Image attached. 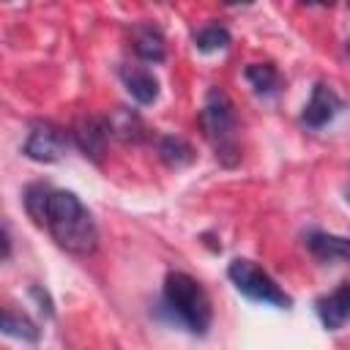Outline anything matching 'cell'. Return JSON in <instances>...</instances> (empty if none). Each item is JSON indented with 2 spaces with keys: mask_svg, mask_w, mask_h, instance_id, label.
<instances>
[{
  "mask_svg": "<svg viewBox=\"0 0 350 350\" xmlns=\"http://www.w3.org/2000/svg\"><path fill=\"white\" fill-rule=\"evenodd\" d=\"M44 227L49 230L55 243L60 249H66L68 254L85 257V254H93L98 246V227H96L90 211L79 202V197L74 191H66V189L49 191Z\"/></svg>",
  "mask_w": 350,
  "mask_h": 350,
  "instance_id": "6da1fadb",
  "label": "cell"
},
{
  "mask_svg": "<svg viewBox=\"0 0 350 350\" xmlns=\"http://www.w3.org/2000/svg\"><path fill=\"white\" fill-rule=\"evenodd\" d=\"M159 309L170 323L186 328L194 336H205L213 323V306L208 290L186 271H170L161 287Z\"/></svg>",
  "mask_w": 350,
  "mask_h": 350,
  "instance_id": "7a4b0ae2",
  "label": "cell"
},
{
  "mask_svg": "<svg viewBox=\"0 0 350 350\" xmlns=\"http://www.w3.org/2000/svg\"><path fill=\"white\" fill-rule=\"evenodd\" d=\"M200 129L205 139L213 145L216 159L224 167H235L241 161V145H238V118L230 96L221 88H211L205 96V104L200 109Z\"/></svg>",
  "mask_w": 350,
  "mask_h": 350,
  "instance_id": "3957f363",
  "label": "cell"
},
{
  "mask_svg": "<svg viewBox=\"0 0 350 350\" xmlns=\"http://www.w3.org/2000/svg\"><path fill=\"white\" fill-rule=\"evenodd\" d=\"M227 276L230 282L235 284V290L241 295H246L249 301H257V304H268V306H276V309H290L293 306V298L276 284V279L260 268L254 260H246V257H235L230 265H227Z\"/></svg>",
  "mask_w": 350,
  "mask_h": 350,
  "instance_id": "277c9868",
  "label": "cell"
},
{
  "mask_svg": "<svg viewBox=\"0 0 350 350\" xmlns=\"http://www.w3.org/2000/svg\"><path fill=\"white\" fill-rule=\"evenodd\" d=\"M66 150H68V134L49 120H36L22 145V153L38 164H55L66 156Z\"/></svg>",
  "mask_w": 350,
  "mask_h": 350,
  "instance_id": "5b68a950",
  "label": "cell"
},
{
  "mask_svg": "<svg viewBox=\"0 0 350 350\" xmlns=\"http://www.w3.org/2000/svg\"><path fill=\"white\" fill-rule=\"evenodd\" d=\"M109 137H112V126H109V118H101V115H82L74 126H71V139L74 145L82 150L85 159H90L93 164H101L104 153H107V145H109Z\"/></svg>",
  "mask_w": 350,
  "mask_h": 350,
  "instance_id": "8992f818",
  "label": "cell"
},
{
  "mask_svg": "<svg viewBox=\"0 0 350 350\" xmlns=\"http://www.w3.org/2000/svg\"><path fill=\"white\" fill-rule=\"evenodd\" d=\"M345 109V101L336 96V90L325 82H317L312 90V98L306 101L304 112H301V123L306 129H323L328 126L339 112Z\"/></svg>",
  "mask_w": 350,
  "mask_h": 350,
  "instance_id": "52a82bcc",
  "label": "cell"
},
{
  "mask_svg": "<svg viewBox=\"0 0 350 350\" xmlns=\"http://www.w3.org/2000/svg\"><path fill=\"white\" fill-rule=\"evenodd\" d=\"M314 309H317V317H320L323 328L339 331L350 320V282H342L336 290L317 298Z\"/></svg>",
  "mask_w": 350,
  "mask_h": 350,
  "instance_id": "ba28073f",
  "label": "cell"
},
{
  "mask_svg": "<svg viewBox=\"0 0 350 350\" xmlns=\"http://www.w3.org/2000/svg\"><path fill=\"white\" fill-rule=\"evenodd\" d=\"M304 243L320 262H350V238H345V235L312 230V232H306Z\"/></svg>",
  "mask_w": 350,
  "mask_h": 350,
  "instance_id": "9c48e42d",
  "label": "cell"
},
{
  "mask_svg": "<svg viewBox=\"0 0 350 350\" xmlns=\"http://www.w3.org/2000/svg\"><path fill=\"white\" fill-rule=\"evenodd\" d=\"M131 49L145 63H164V57H167L164 33L156 25H134V30H131Z\"/></svg>",
  "mask_w": 350,
  "mask_h": 350,
  "instance_id": "30bf717a",
  "label": "cell"
},
{
  "mask_svg": "<svg viewBox=\"0 0 350 350\" xmlns=\"http://www.w3.org/2000/svg\"><path fill=\"white\" fill-rule=\"evenodd\" d=\"M120 79L137 104H153L159 98V79L142 66H120Z\"/></svg>",
  "mask_w": 350,
  "mask_h": 350,
  "instance_id": "8fae6325",
  "label": "cell"
},
{
  "mask_svg": "<svg viewBox=\"0 0 350 350\" xmlns=\"http://www.w3.org/2000/svg\"><path fill=\"white\" fill-rule=\"evenodd\" d=\"M243 74H246L249 85L254 88V93L262 96V98L276 96L282 90V74L273 63H249Z\"/></svg>",
  "mask_w": 350,
  "mask_h": 350,
  "instance_id": "7c38bea8",
  "label": "cell"
},
{
  "mask_svg": "<svg viewBox=\"0 0 350 350\" xmlns=\"http://www.w3.org/2000/svg\"><path fill=\"white\" fill-rule=\"evenodd\" d=\"M156 153L159 159L172 167V170H180V167H189L194 161V148L183 139V137H175V134H167V137H159L156 142Z\"/></svg>",
  "mask_w": 350,
  "mask_h": 350,
  "instance_id": "4fadbf2b",
  "label": "cell"
},
{
  "mask_svg": "<svg viewBox=\"0 0 350 350\" xmlns=\"http://www.w3.org/2000/svg\"><path fill=\"white\" fill-rule=\"evenodd\" d=\"M109 126H112V134L120 137L123 142H139L145 137V123L137 112L126 109V107H118L109 118Z\"/></svg>",
  "mask_w": 350,
  "mask_h": 350,
  "instance_id": "5bb4252c",
  "label": "cell"
},
{
  "mask_svg": "<svg viewBox=\"0 0 350 350\" xmlns=\"http://www.w3.org/2000/svg\"><path fill=\"white\" fill-rule=\"evenodd\" d=\"M49 191H52V186H49V183L36 180V183H30V186L25 189V194H22L25 211H27V216H30V219H33L38 227H44V216H46V200H49Z\"/></svg>",
  "mask_w": 350,
  "mask_h": 350,
  "instance_id": "9a60e30c",
  "label": "cell"
},
{
  "mask_svg": "<svg viewBox=\"0 0 350 350\" xmlns=\"http://www.w3.org/2000/svg\"><path fill=\"white\" fill-rule=\"evenodd\" d=\"M3 334L5 336H16L22 342H38V336H41L38 325L27 314H19L14 309H5L3 312Z\"/></svg>",
  "mask_w": 350,
  "mask_h": 350,
  "instance_id": "2e32d148",
  "label": "cell"
},
{
  "mask_svg": "<svg viewBox=\"0 0 350 350\" xmlns=\"http://www.w3.org/2000/svg\"><path fill=\"white\" fill-rule=\"evenodd\" d=\"M230 41H232V36H230V30H227L224 25H208V27H202V30L194 33V46H197L200 52H219V49H227Z\"/></svg>",
  "mask_w": 350,
  "mask_h": 350,
  "instance_id": "e0dca14e",
  "label": "cell"
},
{
  "mask_svg": "<svg viewBox=\"0 0 350 350\" xmlns=\"http://www.w3.org/2000/svg\"><path fill=\"white\" fill-rule=\"evenodd\" d=\"M11 257V235H8V227L3 224V260Z\"/></svg>",
  "mask_w": 350,
  "mask_h": 350,
  "instance_id": "ac0fdd59",
  "label": "cell"
},
{
  "mask_svg": "<svg viewBox=\"0 0 350 350\" xmlns=\"http://www.w3.org/2000/svg\"><path fill=\"white\" fill-rule=\"evenodd\" d=\"M345 200L350 202V183H347V189H345Z\"/></svg>",
  "mask_w": 350,
  "mask_h": 350,
  "instance_id": "d6986e66",
  "label": "cell"
},
{
  "mask_svg": "<svg viewBox=\"0 0 350 350\" xmlns=\"http://www.w3.org/2000/svg\"><path fill=\"white\" fill-rule=\"evenodd\" d=\"M347 55H350V41H347Z\"/></svg>",
  "mask_w": 350,
  "mask_h": 350,
  "instance_id": "ffe728a7",
  "label": "cell"
}]
</instances>
